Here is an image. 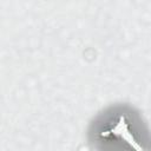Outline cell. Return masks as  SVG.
Returning a JSON list of instances; mask_svg holds the SVG:
<instances>
[{"label": "cell", "mask_w": 151, "mask_h": 151, "mask_svg": "<svg viewBox=\"0 0 151 151\" xmlns=\"http://www.w3.org/2000/svg\"><path fill=\"white\" fill-rule=\"evenodd\" d=\"M96 134L100 142H139V122L134 113L126 109H112L96 123Z\"/></svg>", "instance_id": "cell-1"}]
</instances>
